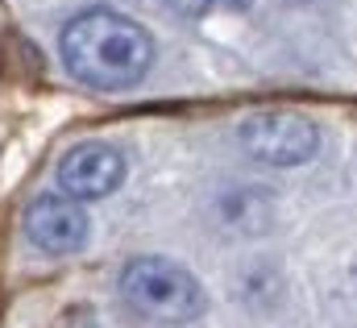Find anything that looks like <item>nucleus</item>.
<instances>
[{"mask_svg": "<svg viewBox=\"0 0 357 328\" xmlns=\"http://www.w3.org/2000/svg\"><path fill=\"white\" fill-rule=\"evenodd\" d=\"M59 50L71 80L96 91L133 87L154 63V38L112 8H88L71 17V25L59 38Z\"/></svg>", "mask_w": 357, "mask_h": 328, "instance_id": "f257e3e1", "label": "nucleus"}, {"mask_svg": "<svg viewBox=\"0 0 357 328\" xmlns=\"http://www.w3.org/2000/svg\"><path fill=\"white\" fill-rule=\"evenodd\" d=\"M121 299L154 325H187L204 312V287L195 274L154 253L133 258L121 270Z\"/></svg>", "mask_w": 357, "mask_h": 328, "instance_id": "f03ea898", "label": "nucleus"}, {"mask_svg": "<svg viewBox=\"0 0 357 328\" xmlns=\"http://www.w3.org/2000/svg\"><path fill=\"white\" fill-rule=\"evenodd\" d=\"M241 150L254 163H270V166H299L307 163L320 150V129L312 117L291 112V108H262L250 112L237 129Z\"/></svg>", "mask_w": 357, "mask_h": 328, "instance_id": "7ed1b4c3", "label": "nucleus"}, {"mask_svg": "<svg viewBox=\"0 0 357 328\" xmlns=\"http://www.w3.org/2000/svg\"><path fill=\"white\" fill-rule=\"evenodd\" d=\"M54 179H59V191L71 195V200L112 195L125 179V154L108 142H79L63 154Z\"/></svg>", "mask_w": 357, "mask_h": 328, "instance_id": "20e7f679", "label": "nucleus"}, {"mask_svg": "<svg viewBox=\"0 0 357 328\" xmlns=\"http://www.w3.org/2000/svg\"><path fill=\"white\" fill-rule=\"evenodd\" d=\"M25 233H29V241L38 249L63 258V253L84 249L88 216H84L79 200H71V195H38L25 208Z\"/></svg>", "mask_w": 357, "mask_h": 328, "instance_id": "39448f33", "label": "nucleus"}, {"mask_svg": "<svg viewBox=\"0 0 357 328\" xmlns=\"http://www.w3.org/2000/svg\"><path fill=\"white\" fill-rule=\"evenodd\" d=\"M171 4L178 13H187V17H208V13H237L250 0H171Z\"/></svg>", "mask_w": 357, "mask_h": 328, "instance_id": "423d86ee", "label": "nucleus"}]
</instances>
